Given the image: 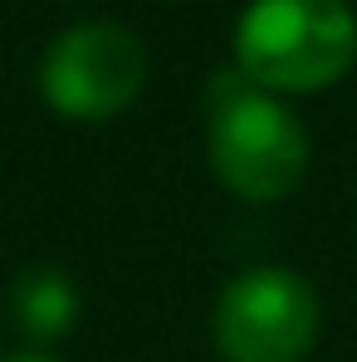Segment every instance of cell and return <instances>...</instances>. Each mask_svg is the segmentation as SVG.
Returning <instances> with one entry per match:
<instances>
[{"label": "cell", "instance_id": "6da1fadb", "mask_svg": "<svg viewBox=\"0 0 357 362\" xmlns=\"http://www.w3.org/2000/svg\"><path fill=\"white\" fill-rule=\"evenodd\" d=\"M353 59L348 0H250L235 25V69L264 93H323Z\"/></svg>", "mask_w": 357, "mask_h": 362}, {"label": "cell", "instance_id": "3957f363", "mask_svg": "<svg viewBox=\"0 0 357 362\" xmlns=\"http://www.w3.org/2000/svg\"><path fill=\"white\" fill-rule=\"evenodd\" d=\"M318 328V289L289 264H254L235 274L211 313V338L226 362H303Z\"/></svg>", "mask_w": 357, "mask_h": 362}, {"label": "cell", "instance_id": "7a4b0ae2", "mask_svg": "<svg viewBox=\"0 0 357 362\" xmlns=\"http://www.w3.org/2000/svg\"><path fill=\"white\" fill-rule=\"evenodd\" d=\"M308 132L298 113L254 88L245 74H221L211 93V167L240 201H284L308 177Z\"/></svg>", "mask_w": 357, "mask_h": 362}, {"label": "cell", "instance_id": "8992f818", "mask_svg": "<svg viewBox=\"0 0 357 362\" xmlns=\"http://www.w3.org/2000/svg\"><path fill=\"white\" fill-rule=\"evenodd\" d=\"M0 362H64V358H54V353H10V358H0Z\"/></svg>", "mask_w": 357, "mask_h": 362}, {"label": "cell", "instance_id": "277c9868", "mask_svg": "<svg viewBox=\"0 0 357 362\" xmlns=\"http://www.w3.org/2000/svg\"><path fill=\"white\" fill-rule=\"evenodd\" d=\"M147 49L113 20L59 30L40 59V93L69 122H108L142 93Z\"/></svg>", "mask_w": 357, "mask_h": 362}, {"label": "cell", "instance_id": "5b68a950", "mask_svg": "<svg viewBox=\"0 0 357 362\" xmlns=\"http://www.w3.org/2000/svg\"><path fill=\"white\" fill-rule=\"evenodd\" d=\"M10 313L25 338L54 343L78 323V289L59 264H30L10 284Z\"/></svg>", "mask_w": 357, "mask_h": 362}]
</instances>
